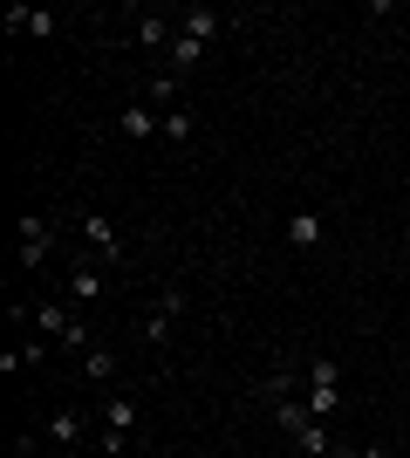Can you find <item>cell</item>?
Wrapping results in <instances>:
<instances>
[{
  "label": "cell",
  "instance_id": "cell-1",
  "mask_svg": "<svg viewBox=\"0 0 410 458\" xmlns=\"http://www.w3.org/2000/svg\"><path fill=\"white\" fill-rule=\"evenodd\" d=\"M301 403L314 418H335V403H342V363L335 356H308L301 363Z\"/></svg>",
  "mask_w": 410,
  "mask_h": 458
},
{
  "label": "cell",
  "instance_id": "cell-2",
  "mask_svg": "<svg viewBox=\"0 0 410 458\" xmlns=\"http://www.w3.org/2000/svg\"><path fill=\"white\" fill-rule=\"evenodd\" d=\"M55 233H62V219H55V212H28V219L14 226V240H21V267H28V274H35L41 260H48Z\"/></svg>",
  "mask_w": 410,
  "mask_h": 458
},
{
  "label": "cell",
  "instance_id": "cell-3",
  "mask_svg": "<svg viewBox=\"0 0 410 458\" xmlns=\"http://www.w3.org/2000/svg\"><path fill=\"white\" fill-rule=\"evenodd\" d=\"M137 431V403L130 397H110L103 403V458H123V438Z\"/></svg>",
  "mask_w": 410,
  "mask_h": 458
},
{
  "label": "cell",
  "instance_id": "cell-4",
  "mask_svg": "<svg viewBox=\"0 0 410 458\" xmlns=\"http://www.w3.org/2000/svg\"><path fill=\"white\" fill-rule=\"evenodd\" d=\"M76 226H82V240L96 247V267H123V240H117V226H110L103 212H82Z\"/></svg>",
  "mask_w": 410,
  "mask_h": 458
},
{
  "label": "cell",
  "instance_id": "cell-5",
  "mask_svg": "<svg viewBox=\"0 0 410 458\" xmlns=\"http://www.w3.org/2000/svg\"><path fill=\"white\" fill-rule=\"evenodd\" d=\"M185 315V294L178 287H157V301H151V315H144V343H164L172 335V322Z\"/></svg>",
  "mask_w": 410,
  "mask_h": 458
},
{
  "label": "cell",
  "instance_id": "cell-6",
  "mask_svg": "<svg viewBox=\"0 0 410 458\" xmlns=\"http://www.w3.org/2000/svg\"><path fill=\"white\" fill-rule=\"evenodd\" d=\"M69 308H89V301H103V267H69Z\"/></svg>",
  "mask_w": 410,
  "mask_h": 458
},
{
  "label": "cell",
  "instance_id": "cell-7",
  "mask_svg": "<svg viewBox=\"0 0 410 458\" xmlns=\"http://www.w3.org/2000/svg\"><path fill=\"white\" fill-rule=\"evenodd\" d=\"M219 28H226V21H219L213 7H185V14H178V35L205 41V48H213V41H219Z\"/></svg>",
  "mask_w": 410,
  "mask_h": 458
},
{
  "label": "cell",
  "instance_id": "cell-8",
  "mask_svg": "<svg viewBox=\"0 0 410 458\" xmlns=\"http://www.w3.org/2000/svg\"><path fill=\"white\" fill-rule=\"evenodd\" d=\"M7 35H55V14H41V7H7Z\"/></svg>",
  "mask_w": 410,
  "mask_h": 458
},
{
  "label": "cell",
  "instance_id": "cell-9",
  "mask_svg": "<svg viewBox=\"0 0 410 458\" xmlns=\"http://www.w3.org/2000/svg\"><path fill=\"white\" fill-rule=\"evenodd\" d=\"M123 137H164V116L151 103H123Z\"/></svg>",
  "mask_w": 410,
  "mask_h": 458
},
{
  "label": "cell",
  "instance_id": "cell-10",
  "mask_svg": "<svg viewBox=\"0 0 410 458\" xmlns=\"http://www.w3.org/2000/svg\"><path fill=\"white\" fill-rule=\"evenodd\" d=\"M164 55H172V76H192L198 62H205V41H192V35H172V48H164Z\"/></svg>",
  "mask_w": 410,
  "mask_h": 458
},
{
  "label": "cell",
  "instance_id": "cell-11",
  "mask_svg": "<svg viewBox=\"0 0 410 458\" xmlns=\"http://www.w3.org/2000/svg\"><path fill=\"white\" fill-rule=\"evenodd\" d=\"M48 438H55L62 452H76L82 445V411H55V418H48Z\"/></svg>",
  "mask_w": 410,
  "mask_h": 458
},
{
  "label": "cell",
  "instance_id": "cell-12",
  "mask_svg": "<svg viewBox=\"0 0 410 458\" xmlns=\"http://www.w3.org/2000/svg\"><path fill=\"white\" fill-rule=\"evenodd\" d=\"M288 240H294L301 253L322 247V219H314V212H294V219H288Z\"/></svg>",
  "mask_w": 410,
  "mask_h": 458
},
{
  "label": "cell",
  "instance_id": "cell-13",
  "mask_svg": "<svg viewBox=\"0 0 410 458\" xmlns=\"http://www.w3.org/2000/svg\"><path fill=\"white\" fill-rule=\"evenodd\" d=\"M172 35H178V28H172V21H157V14L137 21V41H144V48H172Z\"/></svg>",
  "mask_w": 410,
  "mask_h": 458
},
{
  "label": "cell",
  "instance_id": "cell-14",
  "mask_svg": "<svg viewBox=\"0 0 410 458\" xmlns=\"http://www.w3.org/2000/svg\"><path fill=\"white\" fill-rule=\"evenodd\" d=\"M82 377H89V383H110V377H117V356H110V349H82Z\"/></svg>",
  "mask_w": 410,
  "mask_h": 458
},
{
  "label": "cell",
  "instance_id": "cell-15",
  "mask_svg": "<svg viewBox=\"0 0 410 458\" xmlns=\"http://www.w3.org/2000/svg\"><path fill=\"white\" fill-rule=\"evenodd\" d=\"M164 137H172V144H192V137H198V123H192V110H185V103H178V110H164Z\"/></svg>",
  "mask_w": 410,
  "mask_h": 458
},
{
  "label": "cell",
  "instance_id": "cell-16",
  "mask_svg": "<svg viewBox=\"0 0 410 458\" xmlns=\"http://www.w3.org/2000/svg\"><path fill=\"white\" fill-rule=\"evenodd\" d=\"M335 458H390V452H376V445H363V452H342V445H335Z\"/></svg>",
  "mask_w": 410,
  "mask_h": 458
},
{
  "label": "cell",
  "instance_id": "cell-17",
  "mask_svg": "<svg viewBox=\"0 0 410 458\" xmlns=\"http://www.w3.org/2000/svg\"><path fill=\"white\" fill-rule=\"evenodd\" d=\"M62 458H82V452H62Z\"/></svg>",
  "mask_w": 410,
  "mask_h": 458
}]
</instances>
